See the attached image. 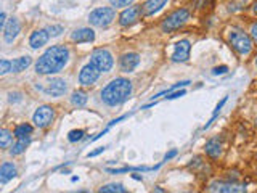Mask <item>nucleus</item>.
<instances>
[{"label": "nucleus", "mask_w": 257, "mask_h": 193, "mask_svg": "<svg viewBox=\"0 0 257 193\" xmlns=\"http://www.w3.org/2000/svg\"><path fill=\"white\" fill-rule=\"evenodd\" d=\"M69 50L64 45H53L36 63L37 74H55L66 66Z\"/></svg>", "instance_id": "obj_1"}, {"label": "nucleus", "mask_w": 257, "mask_h": 193, "mask_svg": "<svg viewBox=\"0 0 257 193\" xmlns=\"http://www.w3.org/2000/svg\"><path fill=\"white\" fill-rule=\"evenodd\" d=\"M132 95V82L126 77H116L101 92V100L108 106H117L127 101Z\"/></svg>", "instance_id": "obj_2"}, {"label": "nucleus", "mask_w": 257, "mask_h": 193, "mask_svg": "<svg viewBox=\"0 0 257 193\" xmlns=\"http://www.w3.org/2000/svg\"><path fill=\"white\" fill-rule=\"evenodd\" d=\"M228 42L235 52L241 57L249 55L251 50H253V37L248 32H244L243 29L233 28L228 32Z\"/></svg>", "instance_id": "obj_3"}, {"label": "nucleus", "mask_w": 257, "mask_h": 193, "mask_svg": "<svg viewBox=\"0 0 257 193\" xmlns=\"http://www.w3.org/2000/svg\"><path fill=\"white\" fill-rule=\"evenodd\" d=\"M114 18H116L114 8L103 7V8L93 10L89 16V21H90V24L98 26V28H106V26H110L112 21H114Z\"/></svg>", "instance_id": "obj_4"}, {"label": "nucleus", "mask_w": 257, "mask_h": 193, "mask_svg": "<svg viewBox=\"0 0 257 193\" xmlns=\"http://www.w3.org/2000/svg\"><path fill=\"white\" fill-rule=\"evenodd\" d=\"M190 18V12L186 8H180V10H175L174 13H170L167 18L163 21V31L164 32H170V31H175L179 29L182 24H185L186 21Z\"/></svg>", "instance_id": "obj_5"}, {"label": "nucleus", "mask_w": 257, "mask_h": 193, "mask_svg": "<svg viewBox=\"0 0 257 193\" xmlns=\"http://www.w3.org/2000/svg\"><path fill=\"white\" fill-rule=\"evenodd\" d=\"M90 63L93 64L96 69H100L101 73H108L110 69L114 64V60H112V55L106 50V48H98L92 53L90 57Z\"/></svg>", "instance_id": "obj_6"}, {"label": "nucleus", "mask_w": 257, "mask_h": 193, "mask_svg": "<svg viewBox=\"0 0 257 193\" xmlns=\"http://www.w3.org/2000/svg\"><path fill=\"white\" fill-rule=\"evenodd\" d=\"M53 117H55V113H53V108L48 105L39 106L36 110L34 116H32V122L39 127V129H45L53 122Z\"/></svg>", "instance_id": "obj_7"}, {"label": "nucleus", "mask_w": 257, "mask_h": 193, "mask_svg": "<svg viewBox=\"0 0 257 193\" xmlns=\"http://www.w3.org/2000/svg\"><path fill=\"white\" fill-rule=\"evenodd\" d=\"M142 15H143V10L142 7H128L126 8L124 12L121 13L119 16V23L121 26H133L135 23H138L142 18Z\"/></svg>", "instance_id": "obj_8"}, {"label": "nucleus", "mask_w": 257, "mask_h": 193, "mask_svg": "<svg viewBox=\"0 0 257 193\" xmlns=\"http://www.w3.org/2000/svg\"><path fill=\"white\" fill-rule=\"evenodd\" d=\"M100 69H96L92 63L85 64V66L80 69V74H79V82L82 85H92L96 79L100 77Z\"/></svg>", "instance_id": "obj_9"}, {"label": "nucleus", "mask_w": 257, "mask_h": 193, "mask_svg": "<svg viewBox=\"0 0 257 193\" xmlns=\"http://www.w3.org/2000/svg\"><path fill=\"white\" fill-rule=\"evenodd\" d=\"M211 192H220V193H243L246 192L244 185L239 184H233V182H216L209 187Z\"/></svg>", "instance_id": "obj_10"}, {"label": "nucleus", "mask_w": 257, "mask_h": 193, "mask_svg": "<svg viewBox=\"0 0 257 193\" xmlns=\"http://www.w3.org/2000/svg\"><path fill=\"white\" fill-rule=\"evenodd\" d=\"M190 52H191L190 40H180V42H177L174 55H172V61H175V63L186 61L190 58Z\"/></svg>", "instance_id": "obj_11"}, {"label": "nucleus", "mask_w": 257, "mask_h": 193, "mask_svg": "<svg viewBox=\"0 0 257 193\" xmlns=\"http://www.w3.org/2000/svg\"><path fill=\"white\" fill-rule=\"evenodd\" d=\"M68 85L64 82V79L60 77H55V79H50L47 82V87H45V92L52 96H61L64 92H66Z\"/></svg>", "instance_id": "obj_12"}, {"label": "nucleus", "mask_w": 257, "mask_h": 193, "mask_svg": "<svg viewBox=\"0 0 257 193\" xmlns=\"http://www.w3.org/2000/svg\"><path fill=\"white\" fill-rule=\"evenodd\" d=\"M19 31H21L19 21L16 18L8 19L7 24H5V28H3V39H5V42H8V44H10V42H13L16 39V36L19 34Z\"/></svg>", "instance_id": "obj_13"}, {"label": "nucleus", "mask_w": 257, "mask_h": 193, "mask_svg": "<svg viewBox=\"0 0 257 193\" xmlns=\"http://www.w3.org/2000/svg\"><path fill=\"white\" fill-rule=\"evenodd\" d=\"M138 63H140V57H138V53H126V55H122L121 57V69L124 73H130L133 71L137 66H138Z\"/></svg>", "instance_id": "obj_14"}, {"label": "nucleus", "mask_w": 257, "mask_h": 193, "mask_svg": "<svg viewBox=\"0 0 257 193\" xmlns=\"http://www.w3.org/2000/svg\"><path fill=\"white\" fill-rule=\"evenodd\" d=\"M48 37H50V34H48L47 29H37V31L32 32L31 37H29V45L34 48V50L36 48L44 47L48 42Z\"/></svg>", "instance_id": "obj_15"}, {"label": "nucleus", "mask_w": 257, "mask_h": 193, "mask_svg": "<svg viewBox=\"0 0 257 193\" xmlns=\"http://www.w3.org/2000/svg\"><path fill=\"white\" fill-rule=\"evenodd\" d=\"M71 40L76 44H85V42H93L95 40V32L90 28H82L74 31L71 34Z\"/></svg>", "instance_id": "obj_16"}, {"label": "nucleus", "mask_w": 257, "mask_h": 193, "mask_svg": "<svg viewBox=\"0 0 257 193\" xmlns=\"http://www.w3.org/2000/svg\"><path fill=\"white\" fill-rule=\"evenodd\" d=\"M169 0H147L143 5H142V10H143V16H151L154 13H158L159 10H163L165 7Z\"/></svg>", "instance_id": "obj_17"}, {"label": "nucleus", "mask_w": 257, "mask_h": 193, "mask_svg": "<svg viewBox=\"0 0 257 193\" xmlns=\"http://www.w3.org/2000/svg\"><path fill=\"white\" fill-rule=\"evenodd\" d=\"M206 154L207 156H211L212 159H217L219 156L222 154V143L217 140V138H212V140H209L206 143Z\"/></svg>", "instance_id": "obj_18"}, {"label": "nucleus", "mask_w": 257, "mask_h": 193, "mask_svg": "<svg viewBox=\"0 0 257 193\" xmlns=\"http://www.w3.org/2000/svg\"><path fill=\"white\" fill-rule=\"evenodd\" d=\"M16 175V168L12 163H3L2 168H0V182L2 184H7L8 180H12Z\"/></svg>", "instance_id": "obj_19"}, {"label": "nucleus", "mask_w": 257, "mask_h": 193, "mask_svg": "<svg viewBox=\"0 0 257 193\" xmlns=\"http://www.w3.org/2000/svg\"><path fill=\"white\" fill-rule=\"evenodd\" d=\"M31 64V58L29 57H21V58H16L15 61H12V71L13 73H21L24 71Z\"/></svg>", "instance_id": "obj_20"}, {"label": "nucleus", "mask_w": 257, "mask_h": 193, "mask_svg": "<svg viewBox=\"0 0 257 193\" xmlns=\"http://www.w3.org/2000/svg\"><path fill=\"white\" fill-rule=\"evenodd\" d=\"M29 147V138H18V142L13 145V148L10 150V153L16 156V154H21L26 152V148Z\"/></svg>", "instance_id": "obj_21"}, {"label": "nucleus", "mask_w": 257, "mask_h": 193, "mask_svg": "<svg viewBox=\"0 0 257 193\" xmlns=\"http://www.w3.org/2000/svg\"><path fill=\"white\" fill-rule=\"evenodd\" d=\"M13 134H15L16 138H29V135L32 134V126H29V124H19V126H16Z\"/></svg>", "instance_id": "obj_22"}, {"label": "nucleus", "mask_w": 257, "mask_h": 193, "mask_svg": "<svg viewBox=\"0 0 257 193\" xmlns=\"http://www.w3.org/2000/svg\"><path fill=\"white\" fill-rule=\"evenodd\" d=\"M89 96L85 92H80V90H77V92H74L73 96H71V103L74 106H84L85 103H87Z\"/></svg>", "instance_id": "obj_23"}, {"label": "nucleus", "mask_w": 257, "mask_h": 193, "mask_svg": "<svg viewBox=\"0 0 257 193\" xmlns=\"http://www.w3.org/2000/svg\"><path fill=\"white\" fill-rule=\"evenodd\" d=\"M126 187H122V184H108L105 187H101L100 193H126Z\"/></svg>", "instance_id": "obj_24"}, {"label": "nucleus", "mask_w": 257, "mask_h": 193, "mask_svg": "<svg viewBox=\"0 0 257 193\" xmlns=\"http://www.w3.org/2000/svg\"><path fill=\"white\" fill-rule=\"evenodd\" d=\"M10 140H12V134H10V131H7V129H2V131H0V147L7 148Z\"/></svg>", "instance_id": "obj_25"}, {"label": "nucleus", "mask_w": 257, "mask_h": 193, "mask_svg": "<svg viewBox=\"0 0 257 193\" xmlns=\"http://www.w3.org/2000/svg\"><path fill=\"white\" fill-rule=\"evenodd\" d=\"M84 138V131H80V129H76V131H71L68 134V140L69 142H79Z\"/></svg>", "instance_id": "obj_26"}, {"label": "nucleus", "mask_w": 257, "mask_h": 193, "mask_svg": "<svg viewBox=\"0 0 257 193\" xmlns=\"http://www.w3.org/2000/svg\"><path fill=\"white\" fill-rule=\"evenodd\" d=\"M225 103H227V96H223V98H222V101H220V103H219V105L216 106V110H214V115H212V117H211V121H209V122H207V124H206L204 127H202V129H207L209 126H211V124H212V122H214V119H216V117H217V115H219V113H220V110H222V106H223Z\"/></svg>", "instance_id": "obj_27"}, {"label": "nucleus", "mask_w": 257, "mask_h": 193, "mask_svg": "<svg viewBox=\"0 0 257 193\" xmlns=\"http://www.w3.org/2000/svg\"><path fill=\"white\" fill-rule=\"evenodd\" d=\"M47 31H48V34H50L52 37H58L63 32V26H60V24H53V26H48L47 28Z\"/></svg>", "instance_id": "obj_28"}, {"label": "nucleus", "mask_w": 257, "mask_h": 193, "mask_svg": "<svg viewBox=\"0 0 257 193\" xmlns=\"http://www.w3.org/2000/svg\"><path fill=\"white\" fill-rule=\"evenodd\" d=\"M8 71H12V63L7 61V60H2L0 61V74H7Z\"/></svg>", "instance_id": "obj_29"}, {"label": "nucleus", "mask_w": 257, "mask_h": 193, "mask_svg": "<svg viewBox=\"0 0 257 193\" xmlns=\"http://www.w3.org/2000/svg\"><path fill=\"white\" fill-rule=\"evenodd\" d=\"M133 0H110V3L112 7H127V5H130Z\"/></svg>", "instance_id": "obj_30"}, {"label": "nucleus", "mask_w": 257, "mask_h": 193, "mask_svg": "<svg viewBox=\"0 0 257 193\" xmlns=\"http://www.w3.org/2000/svg\"><path fill=\"white\" fill-rule=\"evenodd\" d=\"M228 71V66H225V64H222V66H216L212 69V74L214 76H222V74H225Z\"/></svg>", "instance_id": "obj_31"}, {"label": "nucleus", "mask_w": 257, "mask_h": 193, "mask_svg": "<svg viewBox=\"0 0 257 193\" xmlns=\"http://www.w3.org/2000/svg\"><path fill=\"white\" fill-rule=\"evenodd\" d=\"M185 95V90H179V92H170L167 95V100H174V98H179V96H184Z\"/></svg>", "instance_id": "obj_32"}, {"label": "nucleus", "mask_w": 257, "mask_h": 193, "mask_svg": "<svg viewBox=\"0 0 257 193\" xmlns=\"http://www.w3.org/2000/svg\"><path fill=\"white\" fill-rule=\"evenodd\" d=\"M251 37H253V40L257 42V23H254L253 26H251V31H249Z\"/></svg>", "instance_id": "obj_33"}, {"label": "nucleus", "mask_w": 257, "mask_h": 193, "mask_svg": "<svg viewBox=\"0 0 257 193\" xmlns=\"http://www.w3.org/2000/svg\"><path fill=\"white\" fill-rule=\"evenodd\" d=\"M103 152H105V147H100L98 150H95V152H90L87 154V158H93V156H96V154H100V153H103Z\"/></svg>", "instance_id": "obj_34"}, {"label": "nucleus", "mask_w": 257, "mask_h": 193, "mask_svg": "<svg viewBox=\"0 0 257 193\" xmlns=\"http://www.w3.org/2000/svg\"><path fill=\"white\" fill-rule=\"evenodd\" d=\"M174 156H177V150H170L169 153H165V156H164V161H169V159H172Z\"/></svg>", "instance_id": "obj_35"}, {"label": "nucleus", "mask_w": 257, "mask_h": 193, "mask_svg": "<svg viewBox=\"0 0 257 193\" xmlns=\"http://www.w3.org/2000/svg\"><path fill=\"white\" fill-rule=\"evenodd\" d=\"M5 24H7V23H5V13H2V15H0V26L5 28Z\"/></svg>", "instance_id": "obj_36"}, {"label": "nucleus", "mask_w": 257, "mask_h": 193, "mask_svg": "<svg viewBox=\"0 0 257 193\" xmlns=\"http://www.w3.org/2000/svg\"><path fill=\"white\" fill-rule=\"evenodd\" d=\"M207 2V0H196V5H198V8L201 7V5H204Z\"/></svg>", "instance_id": "obj_37"}, {"label": "nucleus", "mask_w": 257, "mask_h": 193, "mask_svg": "<svg viewBox=\"0 0 257 193\" xmlns=\"http://www.w3.org/2000/svg\"><path fill=\"white\" fill-rule=\"evenodd\" d=\"M253 13H254V15H257V0H256V2L253 3Z\"/></svg>", "instance_id": "obj_38"}, {"label": "nucleus", "mask_w": 257, "mask_h": 193, "mask_svg": "<svg viewBox=\"0 0 257 193\" xmlns=\"http://www.w3.org/2000/svg\"><path fill=\"white\" fill-rule=\"evenodd\" d=\"M256 68H257V57H256Z\"/></svg>", "instance_id": "obj_39"}]
</instances>
